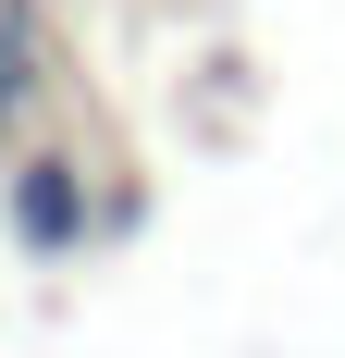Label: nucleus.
<instances>
[{
    "label": "nucleus",
    "instance_id": "obj_1",
    "mask_svg": "<svg viewBox=\"0 0 345 358\" xmlns=\"http://www.w3.org/2000/svg\"><path fill=\"white\" fill-rule=\"evenodd\" d=\"M25 235H37V248L74 235V173H25Z\"/></svg>",
    "mask_w": 345,
    "mask_h": 358
},
{
    "label": "nucleus",
    "instance_id": "obj_2",
    "mask_svg": "<svg viewBox=\"0 0 345 358\" xmlns=\"http://www.w3.org/2000/svg\"><path fill=\"white\" fill-rule=\"evenodd\" d=\"M13 87H25V25L0 13V111H13Z\"/></svg>",
    "mask_w": 345,
    "mask_h": 358
}]
</instances>
